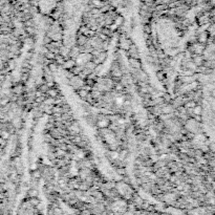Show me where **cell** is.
Instances as JSON below:
<instances>
[{"label": "cell", "mask_w": 215, "mask_h": 215, "mask_svg": "<svg viewBox=\"0 0 215 215\" xmlns=\"http://www.w3.org/2000/svg\"><path fill=\"white\" fill-rule=\"evenodd\" d=\"M206 105H205V116H206V127L212 146L215 148V72L209 77L206 84Z\"/></svg>", "instance_id": "6da1fadb"}]
</instances>
